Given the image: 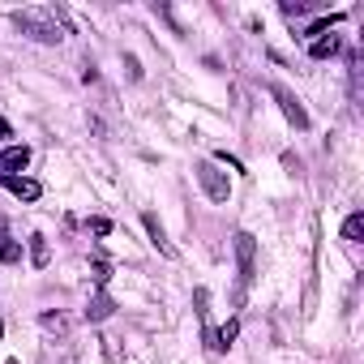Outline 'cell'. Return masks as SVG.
<instances>
[{"label": "cell", "instance_id": "cell-13", "mask_svg": "<svg viewBox=\"0 0 364 364\" xmlns=\"http://www.w3.org/2000/svg\"><path fill=\"white\" fill-rule=\"evenodd\" d=\"M95 283H99V287L107 283V266H103V262H95Z\"/></svg>", "mask_w": 364, "mask_h": 364}, {"label": "cell", "instance_id": "cell-7", "mask_svg": "<svg viewBox=\"0 0 364 364\" xmlns=\"http://www.w3.org/2000/svg\"><path fill=\"white\" fill-rule=\"evenodd\" d=\"M334 52H338V35H321V39L309 43V56H313V60H326V56H334Z\"/></svg>", "mask_w": 364, "mask_h": 364}, {"label": "cell", "instance_id": "cell-8", "mask_svg": "<svg viewBox=\"0 0 364 364\" xmlns=\"http://www.w3.org/2000/svg\"><path fill=\"white\" fill-rule=\"evenodd\" d=\"M364 236V215L355 210V215H347V223H343V240H360Z\"/></svg>", "mask_w": 364, "mask_h": 364}, {"label": "cell", "instance_id": "cell-15", "mask_svg": "<svg viewBox=\"0 0 364 364\" xmlns=\"http://www.w3.org/2000/svg\"><path fill=\"white\" fill-rule=\"evenodd\" d=\"M0 137H9V120L5 116H0Z\"/></svg>", "mask_w": 364, "mask_h": 364}, {"label": "cell", "instance_id": "cell-12", "mask_svg": "<svg viewBox=\"0 0 364 364\" xmlns=\"http://www.w3.org/2000/svg\"><path fill=\"white\" fill-rule=\"evenodd\" d=\"M90 228H95L99 236H107V232H112V223H107V219H90Z\"/></svg>", "mask_w": 364, "mask_h": 364}, {"label": "cell", "instance_id": "cell-4", "mask_svg": "<svg viewBox=\"0 0 364 364\" xmlns=\"http://www.w3.org/2000/svg\"><path fill=\"white\" fill-rule=\"evenodd\" d=\"M5 189H9L14 198H22V202H35V198L43 193L35 180H26V176H5Z\"/></svg>", "mask_w": 364, "mask_h": 364}, {"label": "cell", "instance_id": "cell-3", "mask_svg": "<svg viewBox=\"0 0 364 364\" xmlns=\"http://www.w3.org/2000/svg\"><path fill=\"white\" fill-rule=\"evenodd\" d=\"M198 180H202V189H206L215 202H228V198H232V185H228V176H223L215 163H202V167H198Z\"/></svg>", "mask_w": 364, "mask_h": 364}, {"label": "cell", "instance_id": "cell-16", "mask_svg": "<svg viewBox=\"0 0 364 364\" xmlns=\"http://www.w3.org/2000/svg\"><path fill=\"white\" fill-rule=\"evenodd\" d=\"M0 338H5V321H0Z\"/></svg>", "mask_w": 364, "mask_h": 364}, {"label": "cell", "instance_id": "cell-9", "mask_svg": "<svg viewBox=\"0 0 364 364\" xmlns=\"http://www.w3.org/2000/svg\"><path fill=\"white\" fill-rule=\"evenodd\" d=\"M0 262H22V245L9 240V236H0Z\"/></svg>", "mask_w": 364, "mask_h": 364}, {"label": "cell", "instance_id": "cell-14", "mask_svg": "<svg viewBox=\"0 0 364 364\" xmlns=\"http://www.w3.org/2000/svg\"><path fill=\"white\" fill-rule=\"evenodd\" d=\"M43 326H48V330H65V317H52V313H48V317H43Z\"/></svg>", "mask_w": 364, "mask_h": 364}, {"label": "cell", "instance_id": "cell-11", "mask_svg": "<svg viewBox=\"0 0 364 364\" xmlns=\"http://www.w3.org/2000/svg\"><path fill=\"white\" fill-rule=\"evenodd\" d=\"M31 257H35V266H48V240L43 236L31 240Z\"/></svg>", "mask_w": 364, "mask_h": 364}, {"label": "cell", "instance_id": "cell-10", "mask_svg": "<svg viewBox=\"0 0 364 364\" xmlns=\"http://www.w3.org/2000/svg\"><path fill=\"white\" fill-rule=\"evenodd\" d=\"M107 313H112V300H107V296H99V300H90V309H86V317H90V321H103Z\"/></svg>", "mask_w": 364, "mask_h": 364}, {"label": "cell", "instance_id": "cell-2", "mask_svg": "<svg viewBox=\"0 0 364 364\" xmlns=\"http://www.w3.org/2000/svg\"><path fill=\"white\" fill-rule=\"evenodd\" d=\"M18 26H22V31H31L39 43H60V39H65V35H60V26H56V22H48L39 9H26V14H18Z\"/></svg>", "mask_w": 364, "mask_h": 364}, {"label": "cell", "instance_id": "cell-6", "mask_svg": "<svg viewBox=\"0 0 364 364\" xmlns=\"http://www.w3.org/2000/svg\"><path fill=\"white\" fill-rule=\"evenodd\" d=\"M141 223H146V232H150V245L163 253V257H176V249H171V240L163 236V228H159V219L154 215H141Z\"/></svg>", "mask_w": 364, "mask_h": 364}, {"label": "cell", "instance_id": "cell-5", "mask_svg": "<svg viewBox=\"0 0 364 364\" xmlns=\"http://www.w3.org/2000/svg\"><path fill=\"white\" fill-rule=\"evenodd\" d=\"M274 99L283 103V112H287V120H291L296 129H304V124H309V116H304V107H300V103H296V99H291V95H287L283 86H274Z\"/></svg>", "mask_w": 364, "mask_h": 364}, {"label": "cell", "instance_id": "cell-1", "mask_svg": "<svg viewBox=\"0 0 364 364\" xmlns=\"http://www.w3.org/2000/svg\"><path fill=\"white\" fill-rule=\"evenodd\" d=\"M236 257H240V283H236V304H240L245 291H249V283H253V257H257V245H253L249 232L236 236Z\"/></svg>", "mask_w": 364, "mask_h": 364}]
</instances>
